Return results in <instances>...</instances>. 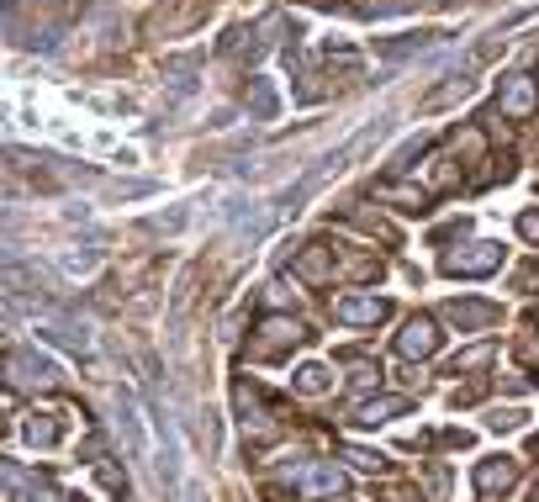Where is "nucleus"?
Segmentation results:
<instances>
[{
  "mask_svg": "<svg viewBox=\"0 0 539 502\" xmlns=\"http://www.w3.org/2000/svg\"><path fill=\"white\" fill-rule=\"evenodd\" d=\"M497 106H503L513 122H529L534 111H539V90H534L529 74H508V80H503V96H497Z\"/></svg>",
  "mask_w": 539,
  "mask_h": 502,
  "instance_id": "6e6552de",
  "label": "nucleus"
},
{
  "mask_svg": "<svg viewBox=\"0 0 539 502\" xmlns=\"http://www.w3.org/2000/svg\"><path fill=\"white\" fill-rule=\"evenodd\" d=\"M534 502H539V487H534Z\"/></svg>",
  "mask_w": 539,
  "mask_h": 502,
  "instance_id": "a878e982",
  "label": "nucleus"
},
{
  "mask_svg": "<svg viewBox=\"0 0 539 502\" xmlns=\"http://www.w3.org/2000/svg\"><path fill=\"white\" fill-rule=\"evenodd\" d=\"M386 133H392V117H376V122H365V127H360L355 138H344L339 148H333V154H323V159L312 164V170H307L302 180L291 185V191L281 196V212H291V217H296V212H302V201H307L312 191H318V185H328L333 175H344L349 164H355V159L365 154V148H376V143H381Z\"/></svg>",
  "mask_w": 539,
  "mask_h": 502,
  "instance_id": "f257e3e1",
  "label": "nucleus"
},
{
  "mask_svg": "<svg viewBox=\"0 0 539 502\" xmlns=\"http://www.w3.org/2000/svg\"><path fill=\"white\" fill-rule=\"evenodd\" d=\"M392 502H423V497H413V492H392Z\"/></svg>",
  "mask_w": 539,
  "mask_h": 502,
  "instance_id": "393cba45",
  "label": "nucleus"
},
{
  "mask_svg": "<svg viewBox=\"0 0 539 502\" xmlns=\"http://www.w3.org/2000/svg\"><path fill=\"white\" fill-rule=\"evenodd\" d=\"M439 339H444V333H439V323L429 318V312H418V318H413V323L402 328V339H397V349H402L407 360H429L434 349H439Z\"/></svg>",
  "mask_w": 539,
  "mask_h": 502,
  "instance_id": "0eeeda50",
  "label": "nucleus"
},
{
  "mask_svg": "<svg viewBox=\"0 0 539 502\" xmlns=\"http://www.w3.org/2000/svg\"><path fill=\"white\" fill-rule=\"evenodd\" d=\"M302 487L318 492V497H333V492H344V476L333 471V466H307L302 471Z\"/></svg>",
  "mask_w": 539,
  "mask_h": 502,
  "instance_id": "ddd939ff",
  "label": "nucleus"
},
{
  "mask_svg": "<svg viewBox=\"0 0 539 502\" xmlns=\"http://www.w3.org/2000/svg\"><path fill=\"white\" fill-rule=\"evenodd\" d=\"M444 318H450L460 333H481V328H492L497 318H503V307H497V302H481V296H455V302L444 307Z\"/></svg>",
  "mask_w": 539,
  "mask_h": 502,
  "instance_id": "7ed1b4c3",
  "label": "nucleus"
},
{
  "mask_svg": "<svg viewBox=\"0 0 539 502\" xmlns=\"http://www.w3.org/2000/svg\"><path fill=\"white\" fill-rule=\"evenodd\" d=\"M423 48V37H402V43H381L386 59H402V53H418Z\"/></svg>",
  "mask_w": 539,
  "mask_h": 502,
  "instance_id": "412c9836",
  "label": "nucleus"
},
{
  "mask_svg": "<svg viewBox=\"0 0 539 502\" xmlns=\"http://www.w3.org/2000/svg\"><path fill=\"white\" fill-rule=\"evenodd\" d=\"M513 481H518V460H513V455H497V460H481V466H476V492H481V497L508 492Z\"/></svg>",
  "mask_w": 539,
  "mask_h": 502,
  "instance_id": "1a4fd4ad",
  "label": "nucleus"
},
{
  "mask_svg": "<svg viewBox=\"0 0 539 502\" xmlns=\"http://www.w3.org/2000/svg\"><path fill=\"white\" fill-rule=\"evenodd\" d=\"M27 439L37 444V450H53V444H59V418H53V413H32L27 418Z\"/></svg>",
  "mask_w": 539,
  "mask_h": 502,
  "instance_id": "4468645a",
  "label": "nucleus"
},
{
  "mask_svg": "<svg viewBox=\"0 0 539 502\" xmlns=\"http://www.w3.org/2000/svg\"><path fill=\"white\" fill-rule=\"evenodd\" d=\"M349 365H355V381H360V386L381 381V365H370V360H360V355H349Z\"/></svg>",
  "mask_w": 539,
  "mask_h": 502,
  "instance_id": "aec40b11",
  "label": "nucleus"
},
{
  "mask_svg": "<svg viewBox=\"0 0 539 502\" xmlns=\"http://www.w3.org/2000/svg\"><path fill=\"white\" fill-rule=\"evenodd\" d=\"M471 90H476V80H471V74H466V69H460V74H450V80H444L439 90H429V96H423V111H444V106H455V101H466V96H471Z\"/></svg>",
  "mask_w": 539,
  "mask_h": 502,
  "instance_id": "9d476101",
  "label": "nucleus"
},
{
  "mask_svg": "<svg viewBox=\"0 0 539 502\" xmlns=\"http://www.w3.org/2000/svg\"><path fill=\"white\" fill-rule=\"evenodd\" d=\"M254 117H259V122H265V117H275V90H270L265 80L254 85Z\"/></svg>",
  "mask_w": 539,
  "mask_h": 502,
  "instance_id": "a211bd4d",
  "label": "nucleus"
},
{
  "mask_svg": "<svg viewBox=\"0 0 539 502\" xmlns=\"http://www.w3.org/2000/svg\"><path fill=\"white\" fill-rule=\"evenodd\" d=\"M524 407H492L487 413V429H497V434H508V429H524Z\"/></svg>",
  "mask_w": 539,
  "mask_h": 502,
  "instance_id": "2eb2a0df",
  "label": "nucleus"
},
{
  "mask_svg": "<svg viewBox=\"0 0 539 502\" xmlns=\"http://www.w3.org/2000/svg\"><path fill=\"white\" fill-rule=\"evenodd\" d=\"M481 365H492V344H476V349H466L455 365H450V376H460V370H481Z\"/></svg>",
  "mask_w": 539,
  "mask_h": 502,
  "instance_id": "f3484780",
  "label": "nucleus"
},
{
  "mask_svg": "<svg viewBox=\"0 0 539 502\" xmlns=\"http://www.w3.org/2000/svg\"><path fill=\"white\" fill-rule=\"evenodd\" d=\"M344 460H355L360 471H381V466H386V460H381V455H370V450H349Z\"/></svg>",
  "mask_w": 539,
  "mask_h": 502,
  "instance_id": "4be33fe9",
  "label": "nucleus"
},
{
  "mask_svg": "<svg viewBox=\"0 0 539 502\" xmlns=\"http://www.w3.org/2000/svg\"><path fill=\"white\" fill-rule=\"evenodd\" d=\"M497 265H503V244H471L444 254V275H492Z\"/></svg>",
  "mask_w": 539,
  "mask_h": 502,
  "instance_id": "20e7f679",
  "label": "nucleus"
},
{
  "mask_svg": "<svg viewBox=\"0 0 539 502\" xmlns=\"http://www.w3.org/2000/svg\"><path fill=\"white\" fill-rule=\"evenodd\" d=\"M302 339H307V333H302L296 318H265V323H259V339L249 344V355L254 360H275V355H286V349L302 344Z\"/></svg>",
  "mask_w": 539,
  "mask_h": 502,
  "instance_id": "f03ea898",
  "label": "nucleus"
},
{
  "mask_svg": "<svg viewBox=\"0 0 539 502\" xmlns=\"http://www.w3.org/2000/svg\"><path fill=\"white\" fill-rule=\"evenodd\" d=\"M518 233H524L529 244H539V212H524V217H518Z\"/></svg>",
  "mask_w": 539,
  "mask_h": 502,
  "instance_id": "5701e85b",
  "label": "nucleus"
},
{
  "mask_svg": "<svg viewBox=\"0 0 539 502\" xmlns=\"http://www.w3.org/2000/svg\"><path fill=\"white\" fill-rule=\"evenodd\" d=\"M296 275H302V281H328V275H333V254L323 244H307L302 254H296Z\"/></svg>",
  "mask_w": 539,
  "mask_h": 502,
  "instance_id": "9b49d317",
  "label": "nucleus"
},
{
  "mask_svg": "<svg viewBox=\"0 0 539 502\" xmlns=\"http://www.w3.org/2000/svg\"><path fill=\"white\" fill-rule=\"evenodd\" d=\"M323 386H328V370L323 365H302V370H296V392H323Z\"/></svg>",
  "mask_w": 539,
  "mask_h": 502,
  "instance_id": "dca6fc26",
  "label": "nucleus"
},
{
  "mask_svg": "<svg viewBox=\"0 0 539 502\" xmlns=\"http://www.w3.org/2000/svg\"><path fill=\"white\" fill-rule=\"evenodd\" d=\"M386 312H392L386 296H344V302H333V318L349 323V328H376Z\"/></svg>",
  "mask_w": 539,
  "mask_h": 502,
  "instance_id": "423d86ee",
  "label": "nucleus"
},
{
  "mask_svg": "<svg viewBox=\"0 0 539 502\" xmlns=\"http://www.w3.org/2000/svg\"><path fill=\"white\" fill-rule=\"evenodd\" d=\"M407 407H413V397H376V402H360V407H355V418L376 429V423H386V418L407 413Z\"/></svg>",
  "mask_w": 539,
  "mask_h": 502,
  "instance_id": "f8f14e48",
  "label": "nucleus"
},
{
  "mask_svg": "<svg viewBox=\"0 0 539 502\" xmlns=\"http://www.w3.org/2000/svg\"><path fill=\"white\" fill-rule=\"evenodd\" d=\"M64 265H69V270H90V265H96V254H90V249H74Z\"/></svg>",
  "mask_w": 539,
  "mask_h": 502,
  "instance_id": "b1692460",
  "label": "nucleus"
},
{
  "mask_svg": "<svg viewBox=\"0 0 539 502\" xmlns=\"http://www.w3.org/2000/svg\"><path fill=\"white\" fill-rule=\"evenodd\" d=\"M418 154H423V138H413V143H402V148H397V159H392V175H402V170H407V164H413Z\"/></svg>",
  "mask_w": 539,
  "mask_h": 502,
  "instance_id": "6ab92c4d",
  "label": "nucleus"
},
{
  "mask_svg": "<svg viewBox=\"0 0 539 502\" xmlns=\"http://www.w3.org/2000/svg\"><path fill=\"white\" fill-rule=\"evenodd\" d=\"M6 381H11V392L16 386H53L59 370L48 360H37V355H22V349H6Z\"/></svg>",
  "mask_w": 539,
  "mask_h": 502,
  "instance_id": "39448f33",
  "label": "nucleus"
}]
</instances>
